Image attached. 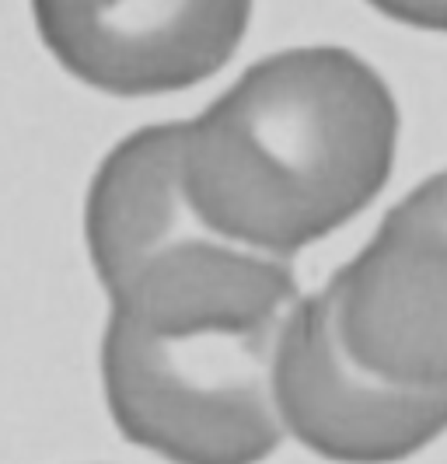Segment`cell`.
I'll return each mask as SVG.
<instances>
[{
	"instance_id": "1",
	"label": "cell",
	"mask_w": 447,
	"mask_h": 464,
	"mask_svg": "<svg viewBox=\"0 0 447 464\" xmlns=\"http://www.w3.org/2000/svg\"><path fill=\"white\" fill-rule=\"evenodd\" d=\"M399 143L388 84L350 49H283L186 122L182 182L228 241L290 258L384 188Z\"/></svg>"
},
{
	"instance_id": "2",
	"label": "cell",
	"mask_w": 447,
	"mask_h": 464,
	"mask_svg": "<svg viewBox=\"0 0 447 464\" xmlns=\"http://www.w3.org/2000/svg\"><path fill=\"white\" fill-rule=\"evenodd\" d=\"M283 322L109 314L102 381L119 433L171 464L266 461L287 430L273 395Z\"/></svg>"
},
{
	"instance_id": "3",
	"label": "cell",
	"mask_w": 447,
	"mask_h": 464,
	"mask_svg": "<svg viewBox=\"0 0 447 464\" xmlns=\"http://www.w3.org/2000/svg\"><path fill=\"white\" fill-rule=\"evenodd\" d=\"M326 290L360 367L395 384L447 388V171L388 209Z\"/></svg>"
},
{
	"instance_id": "4",
	"label": "cell",
	"mask_w": 447,
	"mask_h": 464,
	"mask_svg": "<svg viewBox=\"0 0 447 464\" xmlns=\"http://www.w3.org/2000/svg\"><path fill=\"white\" fill-rule=\"evenodd\" d=\"M273 395L283 426L339 464H395L447 430V388L395 384L343 346L329 290L290 307L277 339Z\"/></svg>"
},
{
	"instance_id": "5",
	"label": "cell",
	"mask_w": 447,
	"mask_h": 464,
	"mask_svg": "<svg viewBox=\"0 0 447 464\" xmlns=\"http://www.w3.org/2000/svg\"><path fill=\"white\" fill-rule=\"evenodd\" d=\"M56 63L119 98L182 92L245 39L252 0H32Z\"/></svg>"
},
{
	"instance_id": "6",
	"label": "cell",
	"mask_w": 447,
	"mask_h": 464,
	"mask_svg": "<svg viewBox=\"0 0 447 464\" xmlns=\"http://www.w3.org/2000/svg\"><path fill=\"white\" fill-rule=\"evenodd\" d=\"M182 154L186 122H158L130 133L94 171L84 237L105 290H116L165 245L207 227L189 207Z\"/></svg>"
},
{
	"instance_id": "7",
	"label": "cell",
	"mask_w": 447,
	"mask_h": 464,
	"mask_svg": "<svg viewBox=\"0 0 447 464\" xmlns=\"http://www.w3.org/2000/svg\"><path fill=\"white\" fill-rule=\"evenodd\" d=\"M367 4L409 28L447 32V0H367Z\"/></svg>"
}]
</instances>
